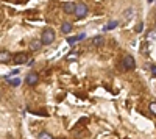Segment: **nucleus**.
Returning <instances> with one entry per match:
<instances>
[{
	"mask_svg": "<svg viewBox=\"0 0 156 139\" xmlns=\"http://www.w3.org/2000/svg\"><path fill=\"white\" fill-rule=\"evenodd\" d=\"M41 41L44 45H50L51 42L55 41V31L51 30V28H45L42 31V37H41Z\"/></svg>",
	"mask_w": 156,
	"mask_h": 139,
	"instance_id": "1",
	"label": "nucleus"
},
{
	"mask_svg": "<svg viewBox=\"0 0 156 139\" xmlns=\"http://www.w3.org/2000/svg\"><path fill=\"white\" fill-rule=\"evenodd\" d=\"M87 12H89V8L87 5L84 3H76V8H75V17L76 19H83L87 16Z\"/></svg>",
	"mask_w": 156,
	"mask_h": 139,
	"instance_id": "2",
	"label": "nucleus"
},
{
	"mask_svg": "<svg viewBox=\"0 0 156 139\" xmlns=\"http://www.w3.org/2000/svg\"><path fill=\"white\" fill-rule=\"evenodd\" d=\"M122 64H123V69L125 70H133L136 67V61L131 55H125L123 59H122Z\"/></svg>",
	"mask_w": 156,
	"mask_h": 139,
	"instance_id": "3",
	"label": "nucleus"
},
{
	"mask_svg": "<svg viewBox=\"0 0 156 139\" xmlns=\"http://www.w3.org/2000/svg\"><path fill=\"white\" fill-rule=\"evenodd\" d=\"M37 81H39V77L34 72H30L27 77H25V83H27L28 86H34V84H37Z\"/></svg>",
	"mask_w": 156,
	"mask_h": 139,
	"instance_id": "4",
	"label": "nucleus"
},
{
	"mask_svg": "<svg viewBox=\"0 0 156 139\" xmlns=\"http://www.w3.org/2000/svg\"><path fill=\"white\" fill-rule=\"evenodd\" d=\"M12 61H14L16 64H25V62L28 61V55L27 53H16L12 56Z\"/></svg>",
	"mask_w": 156,
	"mask_h": 139,
	"instance_id": "5",
	"label": "nucleus"
},
{
	"mask_svg": "<svg viewBox=\"0 0 156 139\" xmlns=\"http://www.w3.org/2000/svg\"><path fill=\"white\" fill-rule=\"evenodd\" d=\"M75 8H76V5L73 2H67V3L62 5V11L66 12V14H75Z\"/></svg>",
	"mask_w": 156,
	"mask_h": 139,
	"instance_id": "6",
	"label": "nucleus"
},
{
	"mask_svg": "<svg viewBox=\"0 0 156 139\" xmlns=\"http://www.w3.org/2000/svg\"><path fill=\"white\" fill-rule=\"evenodd\" d=\"M103 42H105V39H103V36H94L92 39H90V45L92 47H100V45H103Z\"/></svg>",
	"mask_w": 156,
	"mask_h": 139,
	"instance_id": "7",
	"label": "nucleus"
},
{
	"mask_svg": "<svg viewBox=\"0 0 156 139\" xmlns=\"http://www.w3.org/2000/svg\"><path fill=\"white\" fill-rule=\"evenodd\" d=\"M11 59H12V56H11L9 52H6V50H2V52H0V62H8Z\"/></svg>",
	"mask_w": 156,
	"mask_h": 139,
	"instance_id": "8",
	"label": "nucleus"
},
{
	"mask_svg": "<svg viewBox=\"0 0 156 139\" xmlns=\"http://www.w3.org/2000/svg\"><path fill=\"white\" fill-rule=\"evenodd\" d=\"M41 45H42V41L34 39V41H31V42H30V50H31V52H36V50L41 48Z\"/></svg>",
	"mask_w": 156,
	"mask_h": 139,
	"instance_id": "9",
	"label": "nucleus"
},
{
	"mask_svg": "<svg viewBox=\"0 0 156 139\" xmlns=\"http://www.w3.org/2000/svg\"><path fill=\"white\" fill-rule=\"evenodd\" d=\"M61 31H62V33H70V31H72V23H70V22H64V23L61 25Z\"/></svg>",
	"mask_w": 156,
	"mask_h": 139,
	"instance_id": "10",
	"label": "nucleus"
},
{
	"mask_svg": "<svg viewBox=\"0 0 156 139\" xmlns=\"http://www.w3.org/2000/svg\"><path fill=\"white\" fill-rule=\"evenodd\" d=\"M117 25H119V22H117V20H111L108 25H105V28H103V30H105V31H106V30H112V28L117 27Z\"/></svg>",
	"mask_w": 156,
	"mask_h": 139,
	"instance_id": "11",
	"label": "nucleus"
},
{
	"mask_svg": "<svg viewBox=\"0 0 156 139\" xmlns=\"http://www.w3.org/2000/svg\"><path fill=\"white\" fill-rule=\"evenodd\" d=\"M37 139H53V137H51L50 133H47V131H41V133H39V137H37Z\"/></svg>",
	"mask_w": 156,
	"mask_h": 139,
	"instance_id": "12",
	"label": "nucleus"
},
{
	"mask_svg": "<svg viewBox=\"0 0 156 139\" xmlns=\"http://www.w3.org/2000/svg\"><path fill=\"white\" fill-rule=\"evenodd\" d=\"M76 58H78V53L76 52H72V53L67 55V61H75Z\"/></svg>",
	"mask_w": 156,
	"mask_h": 139,
	"instance_id": "13",
	"label": "nucleus"
},
{
	"mask_svg": "<svg viewBox=\"0 0 156 139\" xmlns=\"http://www.w3.org/2000/svg\"><path fill=\"white\" fill-rule=\"evenodd\" d=\"M150 112H151V114H154L156 116V102H150Z\"/></svg>",
	"mask_w": 156,
	"mask_h": 139,
	"instance_id": "14",
	"label": "nucleus"
},
{
	"mask_svg": "<svg viewBox=\"0 0 156 139\" xmlns=\"http://www.w3.org/2000/svg\"><path fill=\"white\" fill-rule=\"evenodd\" d=\"M9 84L16 87V86H19V84H20V80H19V78H14V80H9Z\"/></svg>",
	"mask_w": 156,
	"mask_h": 139,
	"instance_id": "15",
	"label": "nucleus"
},
{
	"mask_svg": "<svg viewBox=\"0 0 156 139\" xmlns=\"http://www.w3.org/2000/svg\"><path fill=\"white\" fill-rule=\"evenodd\" d=\"M123 16H125V19H129V17H131V16H133V8H128V11H126V14H125V12H123Z\"/></svg>",
	"mask_w": 156,
	"mask_h": 139,
	"instance_id": "16",
	"label": "nucleus"
},
{
	"mask_svg": "<svg viewBox=\"0 0 156 139\" xmlns=\"http://www.w3.org/2000/svg\"><path fill=\"white\" fill-rule=\"evenodd\" d=\"M76 41H78V39H76V37H73V36L67 37V44H70V45H73V44H75Z\"/></svg>",
	"mask_w": 156,
	"mask_h": 139,
	"instance_id": "17",
	"label": "nucleus"
},
{
	"mask_svg": "<svg viewBox=\"0 0 156 139\" xmlns=\"http://www.w3.org/2000/svg\"><path fill=\"white\" fill-rule=\"evenodd\" d=\"M84 37H86V34H84V33H80V34L76 36V39H78V41H81V39H84Z\"/></svg>",
	"mask_w": 156,
	"mask_h": 139,
	"instance_id": "18",
	"label": "nucleus"
},
{
	"mask_svg": "<svg viewBox=\"0 0 156 139\" xmlns=\"http://www.w3.org/2000/svg\"><path fill=\"white\" fill-rule=\"evenodd\" d=\"M142 27H144V25H142V23H139L137 27H136V31H137V33H140V31H142Z\"/></svg>",
	"mask_w": 156,
	"mask_h": 139,
	"instance_id": "19",
	"label": "nucleus"
},
{
	"mask_svg": "<svg viewBox=\"0 0 156 139\" xmlns=\"http://www.w3.org/2000/svg\"><path fill=\"white\" fill-rule=\"evenodd\" d=\"M151 73L156 77V66H151Z\"/></svg>",
	"mask_w": 156,
	"mask_h": 139,
	"instance_id": "20",
	"label": "nucleus"
},
{
	"mask_svg": "<svg viewBox=\"0 0 156 139\" xmlns=\"http://www.w3.org/2000/svg\"><path fill=\"white\" fill-rule=\"evenodd\" d=\"M147 2H148V3H151V2H153V0H147Z\"/></svg>",
	"mask_w": 156,
	"mask_h": 139,
	"instance_id": "21",
	"label": "nucleus"
}]
</instances>
